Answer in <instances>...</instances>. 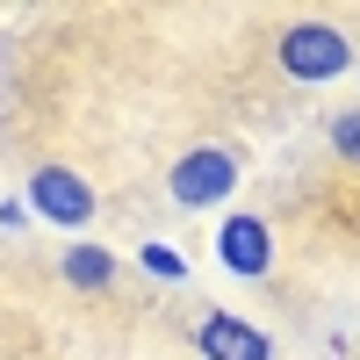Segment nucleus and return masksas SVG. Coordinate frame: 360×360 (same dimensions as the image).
Wrapping results in <instances>:
<instances>
[{"mask_svg": "<svg viewBox=\"0 0 360 360\" xmlns=\"http://www.w3.org/2000/svg\"><path fill=\"white\" fill-rule=\"evenodd\" d=\"M274 65H281L288 79L317 86V79H339V72H353V44L339 37L332 22H295V29H281Z\"/></svg>", "mask_w": 360, "mask_h": 360, "instance_id": "obj_1", "label": "nucleus"}, {"mask_svg": "<svg viewBox=\"0 0 360 360\" xmlns=\"http://www.w3.org/2000/svg\"><path fill=\"white\" fill-rule=\"evenodd\" d=\"M231 188H238V152H224V144H195L166 166V195L180 209H217L231 202Z\"/></svg>", "mask_w": 360, "mask_h": 360, "instance_id": "obj_2", "label": "nucleus"}, {"mask_svg": "<svg viewBox=\"0 0 360 360\" xmlns=\"http://www.w3.org/2000/svg\"><path fill=\"white\" fill-rule=\"evenodd\" d=\"M22 202L37 209V224H58V231H79L94 224V188L72 173V166H29V188Z\"/></svg>", "mask_w": 360, "mask_h": 360, "instance_id": "obj_3", "label": "nucleus"}, {"mask_svg": "<svg viewBox=\"0 0 360 360\" xmlns=\"http://www.w3.org/2000/svg\"><path fill=\"white\" fill-rule=\"evenodd\" d=\"M217 266L238 274V281H266V266H274V231H266V217L231 209L217 224Z\"/></svg>", "mask_w": 360, "mask_h": 360, "instance_id": "obj_4", "label": "nucleus"}, {"mask_svg": "<svg viewBox=\"0 0 360 360\" xmlns=\"http://www.w3.org/2000/svg\"><path fill=\"white\" fill-rule=\"evenodd\" d=\"M195 346H202V360H274V339L238 310H209L195 324Z\"/></svg>", "mask_w": 360, "mask_h": 360, "instance_id": "obj_5", "label": "nucleus"}, {"mask_svg": "<svg viewBox=\"0 0 360 360\" xmlns=\"http://www.w3.org/2000/svg\"><path fill=\"white\" fill-rule=\"evenodd\" d=\"M58 274H65L72 288H108L115 281V252H101V245H65V259H58Z\"/></svg>", "mask_w": 360, "mask_h": 360, "instance_id": "obj_6", "label": "nucleus"}, {"mask_svg": "<svg viewBox=\"0 0 360 360\" xmlns=\"http://www.w3.org/2000/svg\"><path fill=\"white\" fill-rule=\"evenodd\" d=\"M324 137H332V152H339L346 166H360V108H339L332 123H324Z\"/></svg>", "mask_w": 360, "mask_h": 360, "instance_id": "obj_7", "label": "nucleus"}, {"mask_svg": "<svg viewBox=\"0 0 360 360\" xmlns=\"http://www.w3.org/2000/svg\"><path fill=\"white\" fill-rule=\"evenodd\" d=\"M137 259H144V274H159V281H180V274H188V259H180L173 245H144Z\"/></svg>", "mask_w": 360, "mask_h": 360, "instance_id": "obj_8", "label": "nucleus"}, {"mask_svg": "<svg viewBox=\"0 0 360 360\" xmlns=\"http://www.w3.org/2000/svg\"><path fill=\"white\" fill-rule=\"evenodd\" d=\"M29 224V202H0V231H22Z\"/></svg>", "mask_w": 360, "mask_h": 360, "instance_id": "obj_9", "label": "nucleus"}]
</instances>
